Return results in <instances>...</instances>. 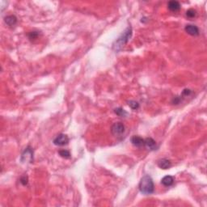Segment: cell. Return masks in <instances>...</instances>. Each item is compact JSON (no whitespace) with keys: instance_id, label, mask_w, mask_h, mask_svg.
I'll return each mask as SVG.
<instances>
[{"instance_id":"6da1fadb","label":"cell","mask_w":207,"mask_h":207,"mask_svg":"<svg viewBox=\"0 0 207 207\" xmlns=\"http://www.w3.org/2000/svg\"><path fill=\"white\" fill-rule=\"evenodd\" d=\"M132 28L131 27H128L125 30L124 32H122V34L118 37L113 45V49L114 51L118 52L120 51L122 48L124 47L125 45L128 42L129 40L131 38L132 36Z\"/></svg>"},{"instance_id":"7a4b0ae2","label":"cell","mask_w":207,"mask_h":207,"mask_svg":"<svg viewBox=\"0 0 207 207\" xmlns=\"http://www.w3.org/2000/svg\"><path fill=\"white\" fill-rule=\"evenodd\" d=\"M139 188L140 192L145 195H150L154 193L155 185L152 178L148 175L144 176L139 182Z\"/></svg>"},{"instance_id":"3957f363","label":"cell","mask_w":207,"mask_h":207,"mask_svg":"<svg viewBox=\"0 0 207 207\" xmlns=\"http://www.w3.org/2000/svg\"><path fill=\"white\" fill-rule=\"evenodd\" d=\"M20 160L23 163H30L32 164L33 162V150L31 147H27L22 152Z\"/></svg>"},{"instance_id":"277c9868","label":"cell","mask_w":207,"mask_h":207,"mask_svg":"<svg viewBox=\"0 0 207 207\" xmlns=\"http://www.w3.org/2000/svg\"><path fill=\"white\" fill-rule=\"evenodd\" d=\"M126 127L122 122H116L112 126L111 132L114 136H120L124 134Z\"/></svg>"},{"instance_id":"5b68a950","label":"cell","mask_w":207,"mask_h":207,"mask_svg":"<svg viewBox=\"0 0 207 207\" xmlns=\"http://www.w3.org/2000/svg\"><path fill=\"white\" fill-rule=\"evenodd\" d=\"M53 143L56 146H65L66 144H68L69 138L66 135L60 134L58 136H56L55 139H53Z\"/></svg>"},{"instance_id":"8992f818","label":"cell","mask_w":207,"mask_h":207,"mask_svg":"<svg viewBox=\"0 0 207 207\" xmlns=\"http://www.w3.org/2000/svg\"><path fill=\"white\" fill-rule=\"evenodd\" d=\"M185 32L188 33V34L191 35V36H198L200 34V31H199V28L197 27L196 25H193V24H188V25L185 26L184 28Z\"/></svg>"},{"instance_id":"52a82bcc","label":"cell","mask_w":207,"mask_h":207,"mask_svg":"<svg viewBox=\"0 0 207 207\" xmlns=\"http://www.w3.org/2000/svg\"><path fill=\"white\" fill-rule=\"evenodd\" d=\"M144 146L148 150H150V151H155V150H156L157 147H158L157 144H156V142L155 141L154 139H151V138H147V139H145Z\"/></svg>"},{"instance_id":"ba28073f","label":"cell","mask_w":207,"mask_h":207,"mask_svg":"<svg viewBox=\"0 0 207 207\" xmlns=\"http://www.w3.org/2000/svg\"><path fill=\"white\" fill-rule=\"evenodd\" d=\"M144 142H145V139H143L139 136H134L131 138V143L136 147H144Z\"/></svg>"},{"instance_id":"9c48e42d","label":"cell","mask_w":207,"mask_h":207,"mask_svg":"<svg viewBox=\"0 0 207 207\" xmlns=\"http://www.w3.org/2000/svg\"><path fill=\"white\" fill-rule=\"evenodd\" d=\"M168 7L171 11L172 12H176V11H180V2H177V1H170L168 3Z\"/></svg>"},{"instance_id":"30bf717a","label":"cell","mask_w":207,"mask_h":207,"mask_svg":"<svg viewBox=\"0 0 207 207\" xmlns=\"http://www.w3.org/2000/svg\"><path fill=\"white\" fill-rule=\"evenodd\" d=\"M4 22L6 24V25L10 26V27H13L17 23V18L13 15H6V17L4 18Z\"/></svg>"},{"instance_id":"8fae6325","label":"cell","mask_w":207,"mask_h":207,"mask_svg":"<svg viewBox=\"0 0 207 207\" xmlns=\"http://www.w3.org/2000/svg\"><path fill=\"white\" fill-rule=\"evenodd\" d=\"M158 166L161 169H168L169 168H171L172 163L171 161L168 159H162L158 161Z\"/></svg>"},{"instance_id":"7c38bea8","label":"cell","mask_w":207,"mask_h":207,"mask_svg":"<svg viewBox=\"0 0 207 207\" xmlns=\"http://www.w3.org/2000/svg\"><path fill=\"white\" fill-rule=\"evenodd\" d=\"M174 183V177L172 176H166L161 180V184L165 187H170Z\"/></svg>"},{"instance_id":"4fadbf2b","label":"cell","mask_w":207,"mask_h":207,"mask_svg":"<svg viewBox=\"0 0 207 207\" xmlns=\"http://www.w3.org/2000/svg\"><path fill=\"white\" fill-rule=\"evenodd\" d=\"M114 113L118 115L119 117H126L128 113L124 109H122V108H117V109H114Z\"/></svg>"},{"instance_id":"5bb4252c","label":"cell","mask_w":207,"mask_h":207,"mask_svg":"<svg viewBox=\"0 0 207 207\" xmlns=\"http://www.w3.org/2000/svg\"><path fill=\"white\" fill-rule=\"evenodd\" d=\"M58 154L61 157L64 159H69L71 158V153L67 150H60L58 151Z\"/></svg>"},{"instance_id":"9a60e30c","label":"cell","mask_w":207,"mask_h":207,"mask_svg":"<svg viewBox=\"0 0 207 207\" xmlns=\"http://www.w3.org/2000/svg\"><path fill=\"white\" fill-rule=\"evenodd\" d=\"M197 15V11L194 9H188V11H186V16L189 19H193Z\"/></svg>"},{"instance_id":"2e32d148","label":"cell","mask_w":207,"mask_h":207,"mask_svg":"<svg viewBox=\"0 0 207 207\" xmlns=\"http://www.w3.org/2000/svg\"><path fill=\"white\" fill-rule=\"evenodd\" d=\"M128 105L129 106H130L132 109H134V110H136V109H138L139 108V102H137V101H128Z\"/></svg>"},{"instance_id":"e0dca14e","label":"cell","mask_w":207,"mask_h":207,"mask_svg":"<svg viewBox=\"0 0 207 207\" xmlns=\"http://www.w3.org/2000/svg\"><path fill=\"white\" fill-rule=\"evenodd\" d=\"M28 38H29L30 40H35V39H36L38 37L39 32H37V31H32V32H30L29 33H28Z\"/></svg>"},{"instance_id":"ac0fdd59","label":"cell","mask_w":207,"mask_h":207,"mask_svg":"<svg viewBox=\"0 0 207 207\" xmlns=\"http://www.w3.org/2000/svg\"><path fill=\"white\" fill-rule=\"evenodd\" d=\"M182 101V97L181 96H176L175 98H173L172 100V104L173 105H179L180 103Z\"/></svg>"},{"instance_id":"d6986e66","label":"cell","mask_w":207,"mask_h":207,"mask_svg":"<svg viewBox=\"0 0 207 207\" xmlns=\"http://www.w3.org/2000/svg\"><path fill=\"white\" fill-rule=\"evenodd\" d=\"M28 178L27 176H23L20 178V183H21L24 186L27 185V184H28Z\"/></svg>"},{"instance_id":"ffe728a7","label":"cell","mask_w":207,"mask_h":207,"mask_svg":"<svg viewBox=\"0 0 207 207\" xmlns=\"http://www.w3.org/2000/svg\"><path fill=\"white\" fill-rule=\"evenodd\" d=\"M192 93V91L190 89H184L182 92L181 94V97H184V96H188L190 94Z\"/></svg>"}]
</instances>
